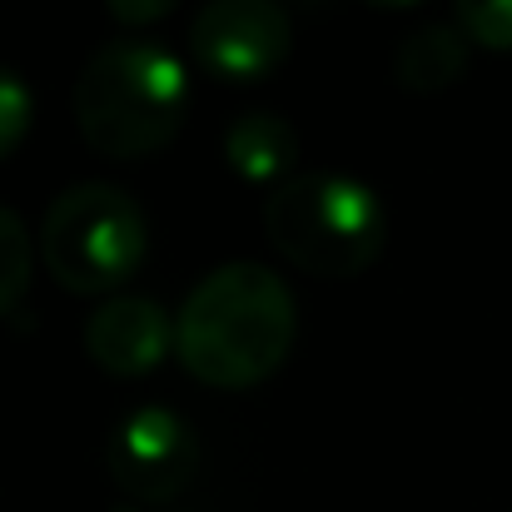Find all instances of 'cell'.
<instances>
[{
  "label": "cell",
  "instance_id": "cell-10",
  "mask_svg": "<svg viewBox=\"0 0 512 512\" xmlns=\"http://www.w3.org/2000/svg\"><path fill=\"white\" fill-rule=\"evenodd\" d=\"M35 249H40V244H30L20 214L0 204V319L25 299V289H30V269H35Z\"/></svg>",
  "mask_w": 512,
  "mask_h": 512
},
{
  "label": "cell",
  "instance_id": "cell-2",
  "mask_svg": "<svg viewBox=\"0 0 512 512\" xmlns=\"http://www.w3.org/2000/svg\"><path fill=\"white\" fill-rule=\"evenodd\" d=\"M75 125L105 160H150L189 115V75L155 40H110L75 75Z\"/></svg>",
  "mask_w": 512,
  "mask_h": 512
},
{
  "label": "cell",
  "instance_id": "cell-7",
  "mask_svg": "<svg viewBox=\"0 0 512 512\" xmlns=\"http://www.w3.org/2000/svg\"><path fill=\"white\" fill-rule=\"evenodd\" d=\"M174 348V319L145 294H110L85 319V353L110 378H145Z\"/></svg>",
  "mask_w": 512,
  "mask_h": 512
},
{
  "label": "cell",
  "instance_id": "cell-6",
  "mask_svg": "<svg viewBox=\"0 0 512 512\" xmlns=\"http://www.w3.org/2000/svg\"><path fill=\"white\" fill-rule=\"evenodd\" d=\"M189 50L214 80L249 85L289 60L294 20L284 0H209L189 25Z\"/></svg>",
  "mask_w": 512,
  "mask_h": 512
},
{
  "label": "cell",
  "instance_id": "cell-4",
  "mask_svg": "<svg viewBox=\"0 0 512 512\" xmlns=\"http://www.w3.org/2000/svg\"><path fill=\"white\" fill-rule=\"evenodd\" d=\"M150 249V224L140 204L105 179L70 184L50 199L40 219V259L50 279L70 294H115L135 279Z\"/></svg>",
  "mask_w": 512,
  "mask_h": 512
},
{
  "label": "cell",
  "instance_id": "cell-3",
  "mask_svg": "<svg viewBox=\"0 0 512 512\" xmlns=\"http://www.w3.org/2000/svg\"><path fill=\"white\" fill-rule=\"evenodd\" d=\"M269 244L314 279H358L388 244L383 199L339 170H304L264 199Z\"/></svg>",
  "mask_w": 512,
  "mask_h": 512
},
{
  "label": "cell",
  "instance_id": "cell-11",
  "mask_svg": "<svg viewBox=\"0 0 512 512\" xmlns=\"http://www.w3.org/2000/svg\"><path fill=\"white\" fill-rule=\"evenodd\" d=\"M453 10L478 50L512 55V0H453Z\"/></svg>",
  "mask_w": 512,
  "mask_h": 512
},
{
  "label": "cell",
  "instance_id": "cell-1",
  "mask_svg": "<svg viewBox=\"0 0 512 512\" xmlns=\"http://www.w3.org/2000/svg\"><path fill=\"white\" fill-rule=\"evenodd\" d=\"M299 334V304L289 284L254 259L204 274L174 314V353L189 378L239 393L274 378Z\"/></svg>",
  "mask_w": 512,
  "mask_h": 512
},
{
  "label": "cell",
  "instance_id": "cell-14",
  "mask_svg": "<svg viewBox=\"0 0 512 512\" xmlns=\"http://www.w3.org/2000/svg\"><path fill=\"white\" fill-rule=\"evenodd\" d=\"M368 5H378V10H403V5H418V0H368Z\"/></svg>",
  "mask_w": 512,
  "mask_h": 512
},
{
  "label": "cell",
  "instance_id": "cell-9",
  "mask_svg": "<svg viewBox=\"0 0 512 512\" xmlns=\"http://www.w3.org/2000/svg\"><path fill=\"white\" fill-rule=\"evenodd\" d=\"M224 160L229 170L249 184H284L294 179V160H299V140H294V125L274 110H249L229 125L224 135Z\"/></svg>",
  "mask_w": 512,
  "mask_h": 512
},
{
  "label": "cell",
  "instance_id": "cell-5",
  "mask_svg": "<svg viewBox=\"0 0 512 512\" xmlns=\"http://www.w3.org/2000/svg\"><path fill=\"white\" fill-rule=\"evenodd\" d=\"M105 468L125 498L170 503L199 473V433L165 403H140L115 423L105 443Z\"/></svg>",
  "mask_w": 512,
  "mask_h": 512
},
{
  "label": "cell",
  "instance_id": "cell-12",
  "mask_svg": "<svg viewBox=\"0 0 512 512\" xmlns=\"http://www.w3.org/2000/svg\"><path fill=\"white\" fill-rule=\"evenodd\" d=\"M30 125H35L30 85H25L15 70H5V65H0V160H10V155L25 145Z\"/></svg>",
  "mask_w": 512,
  "mask_h": 512
},
{
  "label": "cell",
  "instance_id": "cell-8",
  "mask_svg": "<svg viewBox=\"0 0 512 512\" xmlns=\"http://www.w3.org/2000/svg\"><path fill=\"white\" fill-rule=\"evenodd\" d=\"M468 60L473 40L463 35V25H418L393 55V80L408 95H443L468 75Z\"/></svg>",
  "mask_w": 512,
  "mask_h": 512
},
{
  "label": "cell",
  "instance_id": "cell-13",
  "mask_svg": "<svg viewBox=\"0 0 512 512\" xmlns=\"http://www.w3.org/2000/svg\"><path fill=\"white\" fill-rule=\"evenodd\" d=\"M110 5V15L120 20V25H155V20H165L179 0H105Z\"/></svg>",
  "mask_w": 512,
  "mask_h": 512
}]
</instances>
